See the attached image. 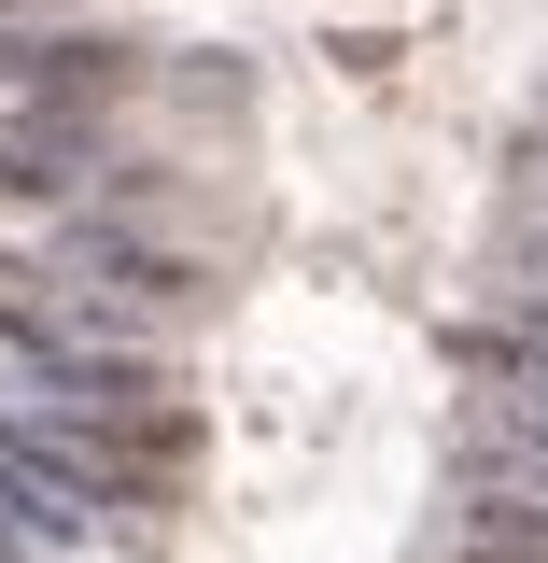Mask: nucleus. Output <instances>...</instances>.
I'll return each instance as SVG.
<instances>
[{"mask_svg": "<svg viewBox=\"0 0 548 563\" xmlns=\"http://www.w3.org/2000/svg\"><path fill=\"white\" fill-rule=\"evenodd\" d=\"M0 563H14V550H0Z\"/></svg>", "mask_w": 548, "mask_h": 563, "instance_id": "nucleus-1", "label": "nucleus"}]
</instances>
